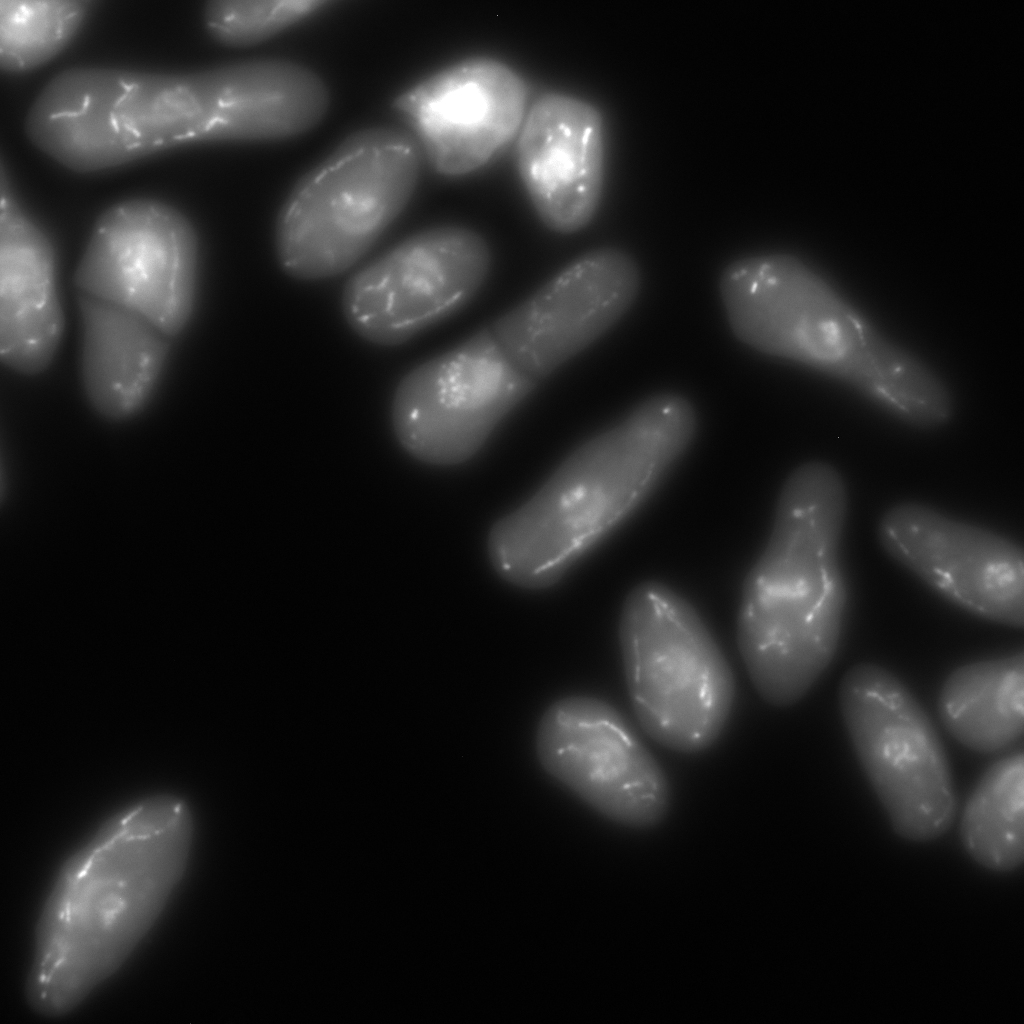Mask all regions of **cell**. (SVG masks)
Returning <instances> with one entry per match:
<instances>
[{"instance_id": "6da1fadb", "label": "cell", "mask_w": 1024, "mask_h": 1024, "mask_svg": "<svg viewBox=\"0 0 1024 1024\" xmlns=\"http://www.w3.org/2000/svg\"><path fill=\"white\" fill-rule=\"evenodd\" d=\"M289 114L266 58L182 72L77 66L42 87L24 130L60 166L91 174L191 145L275 141Z\"/></svg>"}, {"instance_id": "7a4b0ae2", "label": "cell", "mask_w": 1024, "mask_h": 1024, "mask_svg": "<svg viewBox=\"0 0 1024 1024\" xmlns=\"http://www.w3.org/2000/svg\"><path fill=\"white\" fill-rule=\"evenodd\" d=\"M192 812L170 794L108 818L60 868L36 925L25 983L29 1006L57 1018L127 960L180 883Z\"/></svg>"}, {"instance_id": "3957f363", "label": "cell", "mask_w": 1024, "mask_h": 1024, "mask_svg": "<svg viewBox=\"0 0 1024 1024\" xmlns=\"http://www.w3.org/2000/svg\"><path fill=\"white\" fill-rule=\"evenodd\" d=\"M846 514L844 481L827 463L800 465L782 487L737 620L741 658L767 701L801 700L836 654L848 600L840 562Z\"/></svg>"}, {"instance_id": "277c9868", "label": "cell", "mask_w": 1024, "mask_h": 1024, "mask_svg": "<svg viewBox=\"0 0 1024 1024\" xmlns=\"http://www.w3.org/2000/svg\"><path fill=\"white\" fill-rule=\"evenodd\" d=\"M697 415L676 393L648 397L583 442L488 536V556L507 582L557 583L645 503L692 444Z\"/></svg>"}, {"instance_id": "5b68a950", "label": "cell", "mask_w": 1024, "mask_h": 1024, "mask_svg": "<svg viewBox=\"0 0 1024 1024\" xmlns=\"http://www.w3.org/2000/svg\"><path fill=\"white\" fill-rule=\"evenodd\" d=\"M720 293L742 342L842 378L897 418L916 412L931 391L926 366L883 339L792 255L734 261L722 274Z\"/></svg>"}, {"instance_id": "8992f818", "label": "cell", "mask_w": 1024, "mask_h": 1024, "mask_svg": "<svg viewBox=\"0 0 1024 1024\" xmlns=\"http://www.w3.org/2000/svg\"><path fill=\"white\" fill-rule=\"evenodd\" d=\"M422 150L395 126L347 136L294 185L277 215L274 247L289 277L319 281L353 267L409 203Z\"/></svg>"}, {"instance_id": "52a82bcc", "label": "cell", "mask_w": 1024, "mask_h": 1024, "mask_svg": "<svg viewBox=\"0 0 1024 1024\" xmlns=\"http://www.w3.org/2000/svg\"><path fill=\"white\" fill-rule=\"evenodd\" d=\"M618 635L628 694L645 733L680 753L711 747L730 718L736 686L694 606L663 583L643 582L624 601Z\"/></svg>"}, {"instance_id": "ba28073f", "label": "cell", "mask_w": 1024, "mask_h": 1024, "mask_svg": "<svg viewBox=\"0 0 1024 1024\" xmlns=\"http://www.w3.org/2000/svg\"><path fill=\"white\" fill-rule=\"evenodd\" d=\"M839 706L859 764L893 830L915 842L945 833L957 810L949 760L906 684L880 665L861 663L843 676Z\"/></svg>"}, {"instance_id": "9c48e42d", "label": "cell", "mask_w": 1024, "mask_h": 1024, "mask_svg": "<svg viewBox=\"0 0 1024 1024\" xmlns=\"http://www.w3.org/2000/svg\"><path fill=\"white\" fill-rule=\"evenodd\" d=\"M539 382L509 360L486 326L400 379L390 406L394 436L423 463H463Z\"/></svg>"}, {"instance_id": "30bf717a", "label": "cell", "mask_w": 1024, "mask_h": 1024, "mask_svg": "<svg viewBox=\"0 0 1024 1024\" xmlns=\"http://www.w3.org/2000/svg\"><path fill=\"white\" fill-rule=\"evenodd\" d=\"M198 267L190 219L163 200L134 197L99 215L74 282L78 291L132 311L173 338L192 317Z\"/></svg>"}, {"instance_id": "8fae6325", "label": "cell", "mask_w": 1024, "mask_h": 1024, "mask_svg": "<svg viewBox=\"0 0 1024 1024\" xmlns=\"http://www.w3.org/2000/svg\"><path fill=\"white\" fill-rule=\"evenodd\" d=\"M491 266L490 246L475 230L424 229L355 272L343 287L341 311L362 340L399 346L464 307Z\"/></svg>"}, {"instance_id": "7c38bea8", "label": "cell", "mask_w": 1024, "mask_h": 1024, "mask_svg": "<svg viewBox=\"0 0 1024 1024\" xmlns=\"http://www.w3.org/2000/svg\"><path fill=\"white\" fill-rule=\"evenodd\" d=\"M535 747L545 772L607 819L644 830L668 815L665 771L607 701L587 695L556 700L539 720Z\"/></svg>"}, {"instance_id": "4fadbf2b", "label": "cell", "mask_w": 1024, "mask_h": 1024, "mask_svg": "<svg viewBox=\"0 0 1024 1024\" xmlns=\"http://www.w3.org/2000/svg\"><path fill=\"white\" fill-rule=\"evenodd\" d=\"M883 549L936 593L984 619L1022 628L1024 554L1011 539L915 502L881 517Z\"/></svg>"}, {"instance_id": "5bb4252c", "label": "cell", "mask_w": 1024, "mask_h": 1024, "mask_svg": "<svg viewBox=\"0 0 1024 1024\" xmlns=\"http://www.w3.org/2000/svg\"><path fill=\"white\" fill-rule=\"evenodd\" d=\"M640 281L628 252L596 248L571 261L490 327L509 360L541 381L623 317Z\"/></svg>"}, {"instance_id": "9a60e30c", "label": "cell", "mask_w": 1024, "mask_h": 1024, "mask_svg": "<svg viewBox=\"0 0 1024 1024\" xmlns=\"http://www.w3.org/2000/svg\"><path fill=\"white\" fill-rule=\"evenodd\" d=\"M528 88L510 66L469 57L421 80L394 101L433 168L461 176L485 165L518 135Z\"/></svg>"}, {"instance_id": "2e32d148", "label": "cell", "mask_w": 1024, "mask_h": 1024, "mask_svg": "<svg viewBox=\"0 0 1024 1024\" xmlns=\"http://www.w3.org/2000/svg\"><path fill=\"white\" fill-rule=\"evenodd\" d=\"M517 165L542 223L560 234L586 227L604 180V123L590 102L560 92L541 95L518 133Z\"/></svg>"}, {"instance_id": "e0dca14e", "label": "cell", "mask_w": 1024, "mask_h": 1024, "mask_svg": "<svg viewBox=\"0 0 1024 1024\" xmlns=\"http://www.w3.org/2000/svg\"><path fill=\"white\" fill-rule=\"evenodd\" d=\"M64 332L54 245L0 180V358L23 375L51 364Z\"/></svg>"}, {"instance_id": "ac0fdd59", "label": "cell", "mask_w": 1024, "mask_h": 1024, "mask_svg": "<svg viewBox=\"0 0 1024 1024\" xmlns=\"http://www.w3.org/2000/svg\"><path fill=\"white\" fill-rule=\"evenodd\" d=\"M80 374L91 408L103 419H133L149 404L171 350L170 337L125 308L78 291Z\"/></svg>"}, {"instance_id": "d6986e66", "label": "cell", "mask_w": 1024, "mask_h": 1024, "mask_svg": "<svg viewBox=\"0 0 1024 1024\" xmlns=\"http://www.w3.org/2000/svg\"><path fill=\"white\" fill-rule=\"evenodd\" d=\"M940 719L962 746L993 754L1014 746L1024 727V654L971 662L944 681Z\"/></svg>"}, {"instance_id": "ffe728a7", "label": "cell", "mask_w": 1024, "mask_h": 1024, "mask_svg": "<svg viewBox=\"0 0 1024 1024\" xmlns=\"http://www.w3.org/2000/svg\"><path fill=\"white\" fill-rule=\"evenodd\" d=\"M1024 755L1014 751L990 765L962 811L960 835L983 867L1008 872L1024 858Z\"/></svg>"}, {"instance_id": "44dd1931", "label": "cell", "mask_w": 1024, "mask_h": 1024, "mask_svg": "<svg viewBox=\"0 0 1024 1024\" xmlns=\"http://www.w3.org/2000/svg\"><path fill=\"white\" fill-rule=\"evenodd\" d=\"M89 0H0V69L36 70L57 57L85 25Z\"/></svg>"}, {"instance_id": "7402d4cb", "label": "cell", "mask_w": 1024, "mask_h": 1024, "mask_svg": "<svg viewBox=\"0 0 1024 1024\" xmlns=\"http://www.w3.org/2000/svg\"><path fill=\"white\" fill-rule=\"evenodd\" d=\"M319 0H213L205 3L203 24L212 40L231 48L266 41L322 10Z\"/></svg>"}]
</instances>
